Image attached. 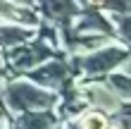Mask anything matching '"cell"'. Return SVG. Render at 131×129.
Listing matches in <instances>:
<instances>
[{
	"instance_id": "cell-9",
	"label": "cell",
	"mask_w": 131,
	"mask_h": 129,
	"mask_svg": "<svg viewBox=\"0 0 131 129\" xmlns=\"http://www.w3.org/2000/svg\"><path fill=\"white\" fill-rule=\"evenodd\" d=\"M26 36H29L26 29H19V26H0V43H3V45L21 43V41H26Z\"/></svg>"
},
{
	"instance_id": "cell-2",
	"label": "cell",
	"mask_w": 131,
	"mask_h": 129,
	"mask_svg": "<svg viewBox=\"0 0 131 129\" xmlns=\"http://www.w3.org/2000/svg\"><path fill=\"white\" fill-rule=\"evenodd\" d=\"M124 60H126V50H122V48H107V50L93 53V55H86L83 60H79V65L88 74H103V72L114 70V67H117L119 62H124Z\"/></svg>"
},
{
	"instance_id": "cell-16",
	"label": "cell",
	"mask_w": 131,
	"mask_h": 129,
	"mask_svg": "<svg viewBox=\"0 0 131 129\" xmlns=\"http://www.w3.org/2000/svg\"><path fill=\"white\" fill-rule=\"evenodd\" d=\"M0 115H3V112H0Z\"/></svg>"
},
{
	"instance_id": "cell-7",
	"label": "cell",
	"mask_w": 131,
	"mask_h": 129,
	"mask_svg": "<svg viewBox=\"0 0 131 129\" xmlns=\"http://www.w3.org/2000/svg\"><path fill=\"white\" fill-rule=\"evenodd\" d=\"M88 93H91V101H93L98 108H105V110H117V105H119L117 93H110V91H105V88H91Z\"/></svg>"
},
{
	"instance_id": "cell-11",
	"label": "cell",
	"mask_w": 131,
	"mask_h": 129,
	"mask_svg": "<svg viewBox=\"0 0 131 129\" xmlns=\"http://www.w3.org/2000/svg\"><path fill=\"white\" fill-rule=\"evenodd\" d=\"M83 129H105V117L98 112H88L83 117Z\"/></svg>"
},
{
	"instance_id": "cell-4",
	"label": "cell",
	"mask_w": 131,
	"mask_h": 129,
	"mask_svg": "<svg viewBox=\"0 0 131 129\" xmlns=\"http://www.w3.org/2000/svg\"><path fill=\"white\" fill-rule=\"evenodd\" d=\"M48 55H50L48 48H43V45H31V48H24V50H19L17 55H14V65L17 67H34L36 62H43Z\"/></svg>"
},
{
	"instance_id": "cell-12",
	"label": "cell",
	"mask_w": 131,
	"mask_h": 129,
	"mask_svg": "<svg viewBox=\"0 0 131 129\" xmlns=\"http://www.w3.org/2000/svg\"><path fill=\"white\" fill-rule=\"evenodd\" d=\"M105 7H110V10H114V12H124L126 14V10H129V0H100Z\"/></svg>"
},
{
	"instance_id": "cell-1",
	"label": "cell",
	"mask_w": 131,
	"mask_h": 129,
	"mask_svg": "<svg viewBox=\"0 0 131 129\" xmlns=\"http://www.w3.org/2000/svg\"><path fill=\"white\" fill-rule=\"evenodd\" d=\"M7 101L14 110H34V108H48L52 103V96L24 81V84H12L7 88Z\"/></svg>"
},
{
	"instance_id": "cell-6",
	"label": "cell",
	"mask_w": 131,
	"mask_h": 129,
	"mask_svg": "<svg viewBox=\"0 0 131 129\" xmlns=\"http://www.w3.org/2000/svg\"><path fill=\"white\" fill-rule=\"evenodd\" d=\"M21 129H50L52 127V115L48 112H26L19 120Z\"/></svg>"
},
{
	"instance_id": "cell-15",
	"label": "cell",
	"mask_w": 131,
	"mask_h": 129,
	"mask_svg": "<svg viewBox=\"0 0 131 129\" xmlns=\"http://www.w3.org/2000/svg\"><path fill=\"white\" fill-rule=\"evenodd\" d=\"M105 129H117V127H107V124H105Z\"/></svg>"
},
{
	"instance_id": "cell-13",
	"label": "cell",
	"mask_w": 131,
	"mask_h": 129,
	"mask_svg": "<svg viewBox=\"0 0 131 129\" xmlns=\"http://www.w3.org/2000/svg\"><path fill=\"white\" fill-rule=\"evenodd\" d=\"M0 12H3V14H10V17H14V14H17V10H14L12 5H7L5 0H0Z\"/></svg>"
},
{
	"instance_id": "cell-3",
	"label": "cell",
	"mask_w": 131,
	"mask_h": 129,
	"mask_svg": "<svg viewBox=\"0 0 131 129\" xmlns=\"http://www.w3.org/2000/svg\"><path fill=\"white\" fill-rule=\"evenodd\" d=\"M64 65H57V62H50V65H43L41 70H36L31 77L38 81V84H48V86H57L60 81L64 79Z\"/></svg>"
},
{
	"instance_id": "cell-5",
	"label": "cell",
	"mask_w": 131,
	"mask_h": 129,
	"mask_svg": "<svg viewBox=\"0 0 131 129\" xmlns=\"http://www.w3.org/2000/svg\"><path fill=\"white\" fill-rule=\"evenodd\" d=\"M43 5H45V12L55 19H67L79 10L74 0H43Z\"/></svg>"
},
{
	"instance_id": "cell-14",
	"label": "cell",
	"mask_w": 131,
	"mask_h": 129,
	"mask_svg": "<svg viewBox=\"0 0 131 129\" xmlns=\"http://www.w3.org/2000/svg\"><path fill=\"white\" fill-rule=\"evenodd\" d=\"M14 3H24V5H29V3H31V0H14Z\"/></svg>"
},
{
	"instance_id": "cell-10",
	"label": "cell",
	"mask_w": 131,
	"mask_h": 129,
	"mask_svg": "<svg viewBox=\"0 0 131 129\" xmlns=\"http://www.w3.org/2000/svg\"><path fill=\"white\" fill-rule=\"evenodd\" d=\"M112 88H114V93L126 98L129 96V74H114L112 77Z\"/></svg>"
},
{
	"instance_id": "cell-8",
	"label": "cell",
	"mask_w": 131,
	"mask_h": 129,
	"mask_svg": "<svg viewBox=\"0 0 131 129\" xmlns=\"http://www.w3.org/2000/svg\"><path fill=\"white\" fill-rule=\"evenodd\" d=\"M79 29L81 31H112L110 22H107L105 17H100V14H86L81 22H79Z\"/></svg>"
}]
</instances>
